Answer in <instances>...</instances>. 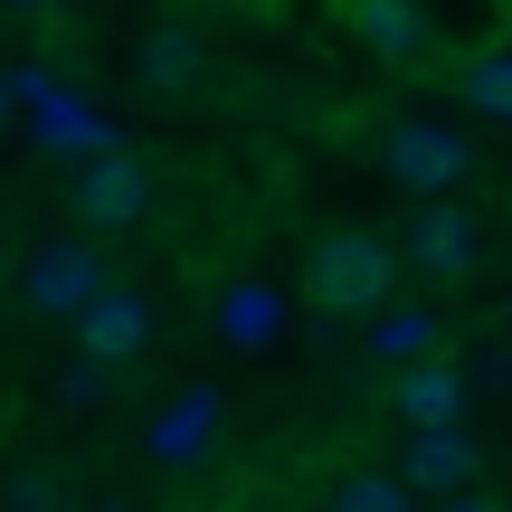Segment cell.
Returning <instances> with one entry per match:
<instances>
[{"mask_svg":"<svg viewBox=\"0 0 512 512\" xmlns=\"http://www.w3.org/2000/svg\"><path fill=\"white\" fill-rule=\"evenodd\" d=\"M95 512H124V503H95Z\"/></svg>","mask_w":512,"mask_h":512,"instance_id":"7402d4cb","label":"cell"},{"mask_svg":"<svg viewBox=\"0 0 512 512\" xmlns=\"http://www.w3.org/2000/svg\"><path fill=\"white\" fill-rule=\"evenodd\" d=\"M332 19L380 67H446V19L427 0H332Z\"/></svg>","mask_w":512,"mask_h":512,"instance_id":"7a4b0ae2","label":"cell"},{"mask_svg":"<svg viewBox=\"0 0 512 512\" xmlns=\"http://www.w3.org/2000/svg\"><path fill=\"white\" fill-rule=\"evenodd\" d=\"M332 512H418V494L399 475H380V465H361V475L332 484Z\"/></svg>","mask_w":512,"mask_h":512,"instance_id":"2e32d148","label":"cell"},{"mask_svg":"<svg viewBox=\"0 0 512 512\" xmlns=\"http://www.w3.org/2000/svg\"><path fill=\"white\" fill-rule=\"evenodd\" d=\"M10 105H19V86H10V76H0V124H10Z\"/></svg>","mask_w":512,"mask_h":512,"instance_id":"ffe728a7","label":"cell"},{"mask_svg":"<svg viewBox=\"0 0 512 512\" xmlns=\"http://www.w3.org/2000/svg\"><path fill=\"white\" fill-rule=\"evenodd\" d=\"M105 285H114V266H105L95 238H48V247H29V266H19V304L48 313V323H76Z\"/></svg>","mask_w":512,"mask_h":512,"instance_id":"3957f363","label":"cell"},{"mask_svg":"<svg viewBox=\"0 0 512 512\" xmlns=\"http://www.w3.org/2000/svg\"><path fill=\"white\" fill-rule=\"evenodd\" d=\"M484 475V456H475V437L465 427H408V465H399V484L408 494H465V484Z\"/></svg>","mask_w":512,"mask_h":512,"instance_id":"9c48e42d","label":"cell"},{"mask_svg":"<svg viewBox=\"0 0 512 512\" xmlns=\"http://www.w3.org/2000/svg\"><path fill=\"white\" fill-rule=\"evenodd\" d=\"M465 114L512 124V38H484V48L465 57Z\"/></svg>","mask_w":512,"mask_h":512,"instance_id":"5bb4252c","label":"cell"},{"mask_svg":"<svg viewBox=\"0 0 512 512\" xmlns=\"http://www.w3.org/2000/svg\"><path fill=\"white\" fill-rule=\"evenodd\" d=\"M67 209H76L86 228H133V219L152 209V162H143V152H124V143H114V152H86V162H76Z\"/></svg>","mask_w":512,"mask_h":512,"instance_id":"8992f818","label":"cell"},{"mask_svg":"<svg viewBox=\"0 0 512 512\" xmlns=\"http://www.w3.org/2000/svg\"><path fill=\"white\" fill-rule=\"evenodd\" d=\"M19 86V105H29V133L48 152H76V162H86V152H114V124L95 105H76V95H57L48 76H10Z\"/></svg>","mask_w":512,"mask_h":512,"instance_id":"ba28073f","label":"cell"},{"mask_svg":"<svg viewBox=\"0 0 512 512\" xmlns=\"http://www.w3.org/2000/svg\"><path fill=\"white\" fill-rule=\"evenodd\" d=\"M427 512H503L494 494H484V484H465V494H437V503H427Z\"/></svg>","mask_w":512,"mask_h":512,"instance_id":"d6986e66","label":"cell"},{"mask_svg":"<svg viewBox=\"0 0 512 512\" xmlns=\"http://www.w3.org/2000/svg\"><path fill=\"white\" fill-rule=\"evenodd\" d=\"M475 10H494V0H475Z\"/></svg>","mask_w":512,"mask_h":512,"instance_id":"603a6c76","label":"cell"},{"mask_svg":"<svg viewBox=\"0 0 512 512\" xmlns=\"http://www.w3.org/2000/svg\"><path fill=\"white\" fill-rule=\"evenodd\" d=\"M143 342H152V294H143V285H105L86 313H76V351L105 361V370H124Z\"/></svg>","mask_w":512,"mask_h":512,"instance_id":"52a82bcc","label":"cell"},{"mask_svg":"<svg viewBox=\"0 0 512 512\" xmlns=\"http://www.w3.org/2000/svg\"><path fill=\"white\" fill-rule=\"evenodd\" d=\"M0 10H29V19H38V10H48V0H0Z\"/></svg>","mask_w":512,"mask_h":512,"instance_id":"44dd1931","label":"cell"},{"mask_svg":"<svg viewBox=\"0 0 512 512\" xmlns=\"http://www.w3.org/2000/svg\"><path fill=\"white\" fill-rule=\"evenodd\" d=\"M114 399V370L105 361H86V351H76L67 370H57V408H105Z\"/></svg>","mask_w":512,"mask_h":512,"instance_id":"e0dca14e","label":"cell"},{"mask_svg":"<svg viewBox=\"0 0 512 512\" xmlns=\"http://www.w3.org/2000/svg\"><path fill=\"white\" fill-rule=\"evenodd\" d=\"M380 162H389V181H399V190L446 200V190L475 171V143H465L446 114H399V124H389V143H380Z\"/></svg>","mask_w":512,"mask_h":512,"instance_id":"277c9868","label":"cell"},{"mask_svg":"<svg viewBox=\"0 0 512 512\" xmlns=\"http://www.w3.org/2000/svg\"><path fill=\"white\" fill-rule=\"evenodd\" d=\"M143 86H152V95L200 86V29H190V19H171V29L143 38Z\"/></svg>","mask_w":512,"mask_h":512,"instance_id":"4fadbf2b","label":"cell"},{"mask_svg":"<svg viewBox=\"0 0 512 512\" xmlns=\"http://www.w3.org/2000/svg\"><path fill=\"white\" fill-rule=\"evenodd\" d=\"M370 361H427V351H437V313H418V304H380V313H370Z\"/></svg>","mask_w":512,"mask_h":512,"instance_id":"7c38bea8","label":"cell"},{"mask_svg":"<svg viewBox=\"0 0 512 512\" xmlns=\"http://www.w3.org/2000/svg\"><path fill=\"white\" fill-rule=\"evenodd\" d=\"M389 247H399V275L465 285V275H475V256H484V228H475V209H456V190H446V200H427L418 219H408V238H389Z\"/></svg>","mask_w":512,"mask_h":512,"instance_id":"5b68a950","label":"cell"},{"mask_svg":"<svg viewBox=\"0 0 512 512\" xmlns=\"http://www.w3.org/2000/svg\"><path fill=\"white\" fill-rule=\"evenodd\" d=\"M389 408H399V427H465V370L456 361H408Z\"/></svg>","mask_w":512,"mask_h":512,"instance_id":"8fae6325","label":"cell"},{"mask_svg":"<svg viewBox=\"0 0 512 512\" xmlns=\"http://www.w3.org/2000/svg\"><path fill=\"white\" fill-rule=\"evenodd\" d=\"M304 294L332 323H370V313L399 294V247H389L380 228H332V238L304 256Z\"/></svg>","mask_w":512,"mask_h":512,"instance_id":"6da1fadb","label":"cell"},{"mask_svg":"<svg viewBox=\"0 0 512 512\" xmlns=\"http://www.w3.org/2000/svg\"><path fill=\"white\" fill-rule=\"evenodd\" d=\"M219 427H228V399L219 389H190V399H171L162 418L143 427V456L152 465H200L209 446H219Z\"/></svg>","mask_w":512,"mask_h":512,"instance_id":"30bf717a","label":"cell"},{"mask_svg":"<svg viewBox=\"0 0 512 512\" xmlns=\"http://www.w3.org/2000/svg\"><path fill=\"white\" fill-rule=\"evenodd\" d=\"M275 323H285V304H275V285H228L219 294V332H228V342H275Z\"/></svg>","mask_w":512,"mask_h":512,"instance_id":"9a60e30c","label":"cell"},{"mask_svg":"<svg viewBox=\"0 0 512 512\" xmlns=\"http://www.w3.org/2000/svg\"><path fill=\"white\" fill-rule=\"evenodd\" d=\"M0 503H10V512H67V475L29 465V475H10V484H0Z\"/></svg>","mask_w":512,"mask_h":512,"instance_id":"ac0fdd59","label":"cell"}]
</instances>
